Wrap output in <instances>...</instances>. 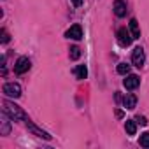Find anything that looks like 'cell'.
I'll return each mask as SVG.
<instances>
[{
	"label": "cell",
	"instance_id": "obj_16",
	"mask_svg": "<svg viewBox=\"0 0 149 149\" xmlns=\"http://www.w3.org/2000/svg\"><path fill=\"white\" fill-rule=\"evenodd\" d=\"M79 56H81V49L77 46H72L70 47V58L72 60H79Z\"/></svg>",
	"mask_w": 149,
	"mask_h": 149
},
{
	"label": "cell",
	"instance_id": "obj_14",
	"mask_svg": "<svg viewBox=\"0 0 149 149\" xmlns=\"http://www.w3.org/2000/svg\"><path fill=\"white\" fill-rule=\"evenodd\" d=\"M9 132H11V125H9L7 114L4 112V121H2V135H9Z\"/></svg>",
	"mask_w": 149,
	"mask_h": 149
},
{
	"label": "cell",
	"instance_id": "obj_9",
	"mask_svg": "<svg viewBox=\"0 0 149 149\" xmlns=\"http://www.w3.org/2000/svg\"><path fill=\"white\" fill-rule=\"evenodd\" d=\"M123 105H125V109H128V111L135 109V105H137V97H135L133 93H126V97L123 98Z\"/></svg>",
	"mask_w": 149,
	"mask_h": 149
},
{
	"label": "cell",
	"instance_id": "obj_7",
	"mask_svg": "<svg viewBox=\"0 0 149 149\" xmlns=\"http://www.w3.org/2000/svg\"><path fill=\"white\" fill-rule=\"evenodd\" d=\"M65 37L67 39H74V40H79L83 39V28L79 25H72L67 32H65Z\"/></svg>",
	"mask_w": 149,
	"mask_h": 149
},
{
	"label": "cell",
	"instance_id": "obj_15",
	"mask_svg": "<svg viewBox=\"0 0 149 149\" xmlns=\"http://www.w3.org/2000/svg\"><path fill=\"white\" fill-rule=\"evenodd\" d=\"M118 74H121V76H128V74H130V65L119 63V65H118Z\"/></svg>",
	"mask_w": 149,
	"mask_h": 149
},
{
	"label": "cell",
	"instance_id": "obj_8",
	"mask_svg": "<svg viewBox=\"0 0 149 149\" xmlns=\"http://www.w3.org/2000/svg\"><path fill=\"white\" fill-rule=\"evenodd\" d=\"M26 125H28V128H30V130H32V132H33V133H35L37 137H42V139H46V140H51V135H49L47 132H44V130H40L39 126H35V125H33V123H32L30 119L26 121Z\"/></svg>",
	"mask_w": 149,
	"mask_h": 149
},
{
	"label": "cell",
	"instance_id": "obj_6",
	"mask_svg": "<svg viewBox=\"0 0 149 149\" xmlns=\"http://www.w3.org/2000/svg\"><path fill=\"white\" fill-rule=\"evenodd\" d=\"M123 84H125L126 90H135L140 84V77L135 76V74H128V76L125 77V81H123Z\"/></svg>",
	"mask_w": 149,
	"mask_h": 149
},
{
	"label": "cell",
	"instance_id": "obj_4",
	"mask_svg": "<svg viewBox=\"0 0 149 149\" xmlns=\"http://www.w3.org/2000/svg\"><path fill=\"white\" fill-rule=\"evenodd\" d=\"M30 67H32L30 60H28L26 56H21V58H18V61H16V65H14V72H16V74H25V72L30 70Z\"/></svg>",
	"mask_w": 149,
	"mask_h": 149
},
{
	"label": "cell",
	"instance_id": "obj_11",
	"mask_svg": "<svg viewBox=\"0 0 149 149\" xmlns=\"http://www.w3.org/2000/svg\"><path fill=\"white\" fill-rule=\"evenodd\" d=\"M130 32H132V35H133V39H139L140 37V28H139V21L133 18V19H130Z\"/></svg>",
	"mask_w": 149,
	"mask_h": 149
},
{
	"label": "cell",
	"instance_id": "obj_20",
	"mask_svg": "<svg viewBox=\"0 0 149 149\" xmlns=\"http://www.w3.org/2000/svg\"><path fill=\"white\" fill-rule=\"evenodd\" d=\"M72 4L76 6V7H81L83 6V0H72Z\"/></svg>",
	"mask_w": 149,
	"mask_h": 149
},
{
	"label": "cell",
	"instance_id": "obj_1",
	"mask_svg": "<svg viewBox=\"0 0 149 149\" xmlns=\"http://www.w3.org/2000/svg\"><path fill=\"white\" fill-rule=\"evenodd\" d=\"M4 112H6L11 119H14V121H18V119L28 121V116L21 111V107H18L16 104H13V102H9V100L4 102Z\"/></svg>",
	"mask_w": 149,
	"mask_h": 149
},
{
	"label": "cell",
	"instance_id": "obj_18",
	"mask_svg": "<svg viewBox=\"0 0 149 149\" xmlns=\"http://www.w3.org/2000/svg\"><path fill=\"white\" fill-rule=\"evenodd\" d=\"M135 121H137V123H140L142 126H146V125H147V119H146L144 116H137V118H135Z\"/></svg>",
	"mask_w": 149,
	"mask_h": 149
},
{
	"label": "cell",
	"instance_id": "obj_10",
	"mask_svg": "<svg viewBox=\"0 0 149 149\" xmlns=\"http://www.w3.org/2000/svg\"><path fill=\"white\" fill-rule=\"evenodd\" d=\"M114 13L118 18H123L126 14V4L123 2V0H116L114 2Z\"/></svg>",
	"mask_w": 149,
	"mask_h": 149
},
{
	"label": "cell",
	"instance_id": "obj_17",
	"mask_svg": "<svg viewBox=\"0 0 149 149\" xmlns=\"http://www.w3.org/2000/svg\"><path fill=\"white\" fill-rule=\"evenodd\" d=\"M139 142H140V146H142V147H149V132L142 133V135H140V140H139Z\"/></svg>",
	"mask_w": 149,
	"mask_h": 149
},
{
	"label": "cell",
	"instance_id": "obj_13",
	"mask_svg": "<svg viewBox=\"0 0 149 149\" xmlns=\"http://www.w3.org/2000/svg\"><path fill=\"white\" fill-rule=\"evenodd\" d=\"M76 76H77V79H86V76H88L86 65H79V67L76 68Z\"/></svg>",
	"mask_w": 149,
	"mask_h": 149
},
{
	"label": "cell",
	"instance_id": "obj_5",
	"mask_svg": "<svg viewBox=\"0 0 149 149\" xmlns=\"http://www.w3.org/2000/svg\"><path fill=\"white\" fill-rule=\"evenodd\" d=\"M132 61H133V65L139 67V68L144 65V61H146V54H144V49H142V47H135V49H133Z\"/></svg>",
	"mask_w": 149,
	"mask_h": 149
},
{
	"label": "cell",
	"instance_id": "obj_12",
	"mask_svg": "<svg viewBox=\"0 0 149 149\" xmlns=\"http://www.w3.org/2000/svg\"><path fill=\"white\" fill-rule=\"evenodd\" d=\"M125 130H126L128 135H135V133H137V123H135V119H126Z\"/></svg>",
	"mask_w": 149,
	"mask_h": 149
},
{
	"label": "cell",
	"instance_id": "obj_3",
	"mask_svg": "<svg viewBox=\"0 0 149 149\" xmlns=\"http://www.w3.org/2000/svg\"><path fill=\"white\" fill-rule=\"evenodd\" d=\"M132 40H133V35H132L126 28H119V30H118V42H119L121 46L128 47V46L132 44Z\"/></svg>",
	"mask_w": 149,
	"mask_h": 149
},
{
	"label": "cell",
	"instance_id": "obj_2",
	"mask_svg": "<svg viewBox=\"0 0 149 149\" xmlns=\"http://www.w3.org/2000/svg\"><path fill=\"white\" fill-rule=\"evenodd\" d=\"M4 93L11 98H19L21 97V86L18 83H7L4 86Z\"/></svg>",
	"mask_w": 149,
	"mask_h": 149
},
{
	"label": "cell",
	"instance_id": "obj_19",
	"mask_svg": "<svg viewBox=\"0 0 149 149\" xmlns=\"http://www.w3.org/2000/svg\"><path fill=\"white\" fill-rule=\"evenodd\" d=\"M2 42H4V44H7V42H9V35H7V32H6V30H2Z\"/></svg>",
	"mask_w": 149,
	"mask_h": 149
}]
</instances>
